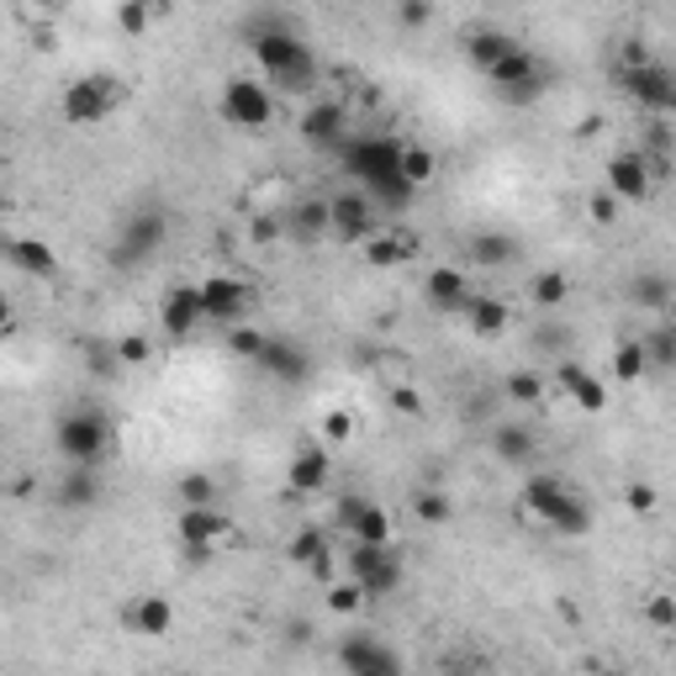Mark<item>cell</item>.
I'll return each instance as SVG.
<instances>
[{"mask_svg": "<svg viewBox=\"0 0 676 676\" xmlns=\"http://www.w3.org/2000/svg\"><path fill=\"white\" fill-rule=\"evenodd\" d=\"M402 148L408 144H397L386 133H354L339 144V170L359 180V191L381 211H408L417 185H408V175H402Z\"/></svg>", "mask_w": 676, "mask_h": 676, "instance_id": "obj_1", "label": "cell"}, {"mask_svg": "<svg viewBox=\"0 0 676 676\" xmlns=\"http://www.w3.org/2000/svg\"><path fill=\"white\" fill-rule=\"evenodd\" d=\"M249 48H254V64L265 69L270 85L312 90V80H318V54H312V43H301L296 22L280 16V11H260V16L249 22Z\"/></svg>", "mask_w": 676, "mask_h": 676, "instance_id": "obj_2", "label": "cell"}, {"mask_svg": "<svg viewBox=\"0 0 676 676\" xmlns=\"http://www.w3.org/2000/svg\"><path fill=\"white\" fill-rule=\"evenodd\" d=\"M54 444H59V455L69 460V466H90V471H101V460L112 455V423H106V412L75 408V412H64L59 423H54Z\"/></svg>", "mask_w": 676, "mask_h": 676, "instance_id": "obj_3", "label": "cell"}, {"mask_svg": "<svg viewBox=\"0 0 676 676\" xmlns=\"http://www.w3.org/2000/svg\"><path fill=\"white\" fill-rule=\"evenodd\" d=\"M217 112H222V122H233V127H243V133H265L270 122H275V95H270L265 80L233 75V80H222Z\"/></svg>", "mask_w": 676, "mask_h": 676, "instance_id": "obj_4", "label": "cell"}, {"mask_svg": "<svg viewBox=\"0 0 676 676\" xmlns=\"http://www.w3.org/2000/svg\"><path fill=\"white\" fill-rule=\"evenodd\" d=\"M117 101H122V80H117V75H80V80H69V85H64L59 112H64V122L90 127V122L112 117V112H117Z\"/></svg>", "mask_w": 676, "mask_h": 676, "instance_id": "obj_5", "label": "cell"}, {"mask_svg": "<svg viewBox=\"0 0 676 676\" xmlns=\"http://www.w3.org/2000/svg\"><path fill=\"white\" fill-rule=\"evenodd\" d=\"M350 576L365 597H391L402 592V560L391 545H350Z\"/></svg>", "mask_w": 676, "mask_h": 676, "instance_id": "obj_6", "label": "cell"}, {"mask_svg": "<svg viewBox=\"0 0 676 676\" xmlns=\"http://www.w3.org/2000/svg\"><path fill=\"white\" fill-rule=\"evenodd\" d=\"M164 233H170V217H164V211H153V206H148V211H127L112 260H117V265H148V260L159 254Z\"/></svg>", "mask_w": 676, "mask_h": 676, "instance_id": "obj_7", "label": "cell"}, {"mask_svg": "<svg viewBox=\"0 0 676 676\" xmlns=\"http://www.w3.org/2000/svg\"><path fill=\"white\" fill-rule=\"evenodd\" d=\"M618 80H623V95H629L634 106H645L655 117H676V75L666 64L629 69V75H618Z\"/></svg>", "mask_w": 676, "mask_h": 676, "instance_id": "obj_8", "label": "cell"}, {"mask_svg": "<svg viewBox=\"0 0 676 676\" xmlns=\"http://www.w3.org/2000/svg\"><path fill=\"white\" fill-rule=\"evenodd\" d=\"M339 666L344 676H402V655L376 634H350L339 645Z\"/></svg>", "mask_w": 676, "mask_h": 676, "instance_id": "obj_9", "label": "cell"}, {"mask_svg": "<svg viewBox=\"0 0 676 676\" xmlns=\"http://www.w3.org/2000/svg\"><path fill=\"white\" fill-rule=\"evenodd\" d=\"M222 534H228V518H222V507H180L175 539H180V550H185L191 560H206V555H211Z\"/></svg>", "mask_w": 676, "mask_h": 676, "instance_id": "obj_10", "label": "cell"}, {"mask_svg": "<svg viewBox=\"0 0 676 676\" xmlns=\"http://www.w3.org/2000/svg\"><path fill=\"white\" fill-rule=\"evenodd\" d=\"M486 80H492V85H497L507 101H534V95L545 90V64H539L529 48L518 43V48H513V54H507V59H502L497 69L486 75Z\"/></svg>", "mask_w": 676, "mask_h": 676, "instance_id": "obj_11", "label": "cell"}, {"mask_svg": "<svg viewBox=\"0 0 676 676\" xmlns=\"http://www.w3.org/2000/svg\"><path fill=\"white\" fill-rule=\"evenodd\" d=\"M576 502H582V497H576L560 476H529V486H524V513H529V518H539L550 534H555V524L571 513V507H576Z\"/></svg>", "mask_w": 676, "mask_h": 676, "instance_id": "obj_12", "label": "cell"}, {"mask_svg": "<svg viewBox=\"0 0 676 676\" xmlns=\"http://www.w3.org/2000/svg\"><path fill=\"white\" fill-rule=\"evenodd\" d=\"M333 233L350 238V243H370V238L381 233V206L370 202L365 191L333 196Z\"/></svg>", "mask_w": 676, "mask_h": 676, "instance_id": "obj_13", "label": "cell"}, {"mask_svg": "<svg viewBox=\"0 0 676 676\" xmlns=\"http://www.w3.org/2000/svg\"><path fill=\"white\" fill-rule=\"evenodd\" d=\"M159 323L170 339H191L196 328L206 323V307H202V286H170L164 301H159Z\"/></svg>", "mask_w": 676, "mask_h": 676, "instance_id": "obj_14", "label": "cell"}, {"mask_svg": "<svg viewBox=\"0 0 676 676\" xmlns=\"http://www.w3.org/2000/svg\"><path fill=\"white\" fill-rule=\"evenodd\" d=\"M249 286L238 275H206L202 280V307H206V323H238L243 307H249Z\"/></svg>", "mask_w": 676, "mask_h": 676, "instance_id": "obj_15", "label": "cell"}, {"mask_svg": "<svg viewBox=\"0 0 676 676\" xmlns=\"http://www.w3.org/2000/svg\"><path fill=\"white\" fill-rule=\"evenodd\" d=\"M122 623H127L133 634H144V640H164V634L175 629V603H170V597H159V592H144V597H133V603H127Z\"/></svg>", "mask_w": 676, "mask_h": 676, "instance_id": "obj_16", "label": "cell"}, {"mask_svg": "<svg viewBox=\"0 0 676 676\" xmlns=\"http://www.w3.org/2000/svg\"><path fill=\"white\" fill-rule=\"evenodd\" d=\"M423 296L439 307V312H466L476 301L471 291V275L466 270H455V265H434L428 270V280H423Z\"/></svg>", "mask_w": 676, "mask_h": 676, "instance_id": "obj_17", "label": "cell"}, {"mask_svg": "<svg viewBox=\"0 0 676 676\" xmlns=\"http://www.w3.org/2000/svg\"><path fill=\"white\" fill-rule=\"evenodd\" d=\"M301 138L312 148H333V153H339V144L350 138V112H344L339 101H318V106L301 117Z\"/></svg>", "mask_w": 676, "mask_h": 676, "instance_id": "obj_18", "label": "cell"}, {"mask_svg": "<svg viewBox=\"0 0 676 676\" xmlns=\"http://www.w3.org/2000/svg\"><path fill=\"white\" fill-rule=\"evenodd\" d=\"M260 370H265L270 381L296 386V381H307V376H312V359H307V350H301V344H291V339H270L265 354H260Z\"/></svg>", "mask_w": 676, "mask_h": 676, "instance_id": "obj_19", "label": "cell"}, {"mask_svg": "<svg viewBox=\"0 0 676 676\" xmlns=\"http://www.w3.org/2000/svg\"><path fill=\"white\" fill-rule=\"evenodd\" d=\"M650 185H655V180H650L640 148H634V153H614V159H608V191H614L618 202H645Z\"/></svg>", "mask_w": 676, "mask_h": 676, "instance_id": "obj_20", "label": "cell"}, {"mask_svg": "<svg viewBox=\"0 0 676 676\" xmlns=\"http://www.w3.org/2000/svg\"><path fill=\"white\" fill-rule=\"evenodd\" d=\"M328 476H333V460H328L323 444H307V449H296L291 455V471H286V481H291L296 497H312V492H323Z\"/></svg>", "mask_w": 676, "mask_h": 676, "instance_id": "obj_21", "label": "cell"}, {"mask_svg": "<svg viewBox=\"0 0 676 676\" xmlns=\"http://www.w3.org/2000/svg\"><path fill=\"white\" fill-rule=\"evenodd\" d=\"M555 386H560V391H565V397H571V402H576L582 412H603V408H608V386L597 381L587 365H560V370H555Z\"/></svg>", "mask_w": 676, "mask_h": 676, "instance_id": "obj_22", "label": "cell"}, {"mask_svg": "<svg viewBox=\"0 0 676 676\" xmlns=\"http://www.w3.org/2000/svg\"><path fill=\"white\" fill-rule=\"evenodd\" d=\"M5 260L22 270V275H37V280H48V275L59 270V254H54L43 238H11V243H5Z\"/></svg>", "mask_w": 676, "mask_h": 676, "instance_id": "obj_23", "label": "cell"}, {"mask_svg": "<svg viewBox=\"0 0 676 676\" xmlns=\"http://www.w3.org/2000/svg\"><path fill=\"white\" fill-rule=\"evenodd\" d=\"M59 507H69V513H80V507H95L101 502V481H95V471L90 466H69V471L59 476Z\"/></svg>", "mask_w": 676, "mask_h": 676, "instance_id": "obj_24", "label": "cell"}, {"mask_svg": "<svg viewBox=\"0 0 676 676\" xmlns=\"http://www.w3.org/2000/svg\"><path fill=\"white\" fill-rule=\"evenodd\" d=\"M513 48H518V37H507V32H497V27H481V32H471V37H466V54H471V64H476V69H486V75H492V69H497Z\"/></svg>", "mask_w": 676, "mask_h": 676, "instance_id": "obj_25", "label": "cell"}, {"mask_svg": "<svg viewBox=\"0 0 676 676\" xmlns=\"http://www.w3.org/2000/svg\"><path fill=\"white\" fill-rule=\"evenodd\" d=\"M466 323H471L476 339H497V333H507L513 312H507V301H502V296H476L471 307H466Z\"/></svg>", "mask_w": 676, "mask_h": 676, "instance_id": "obj_26", "label": "cell"}, {"mask_svg": "<svg viewBox=\"0 0 676 676\" xmlns=\"http://www.w3.org/2000/svg\"><path fill=\"white\" fill-rule=\"evenodd\" d=\"M492 449H497V460H507V466H529L534 460L529 423H497L492 428Z\"/></svg>", "mask_w": 676, "mask_h": 676, "instance_id": "obj_27", "label": "cell"}, {"mask_svg": "<svg viewBox=\"0 0 676 676\" xmlns=\"http://www.w3.org/2000/svg\"><path fill=\"white\" fill-rule=\"evenodd\" d=\"M291 233L296 238H323V233H333V202H318V196L296 202L291 206Z\"/></svg>", "mask_w": 676, "mask_h": 676, "instance_id": "obj_28", "label": "cell"}, {"mask_svg": "<svg viewBox=\"0 0 676 676\" xmlns=\"http://www.w3.org/2000/svg\"><path fill=\"white\" fill-rule=\"evenodd\" d=\"M672 296H676V280L661 275V270H645V275L629 280V301H634V307H650V312H655V307H672Z\"/></svg>", "mask_w": 676, "mask_h": 676, "instance_id": "obj_29", "label": "cell"}, {"mask_svg": "<svg viewBox=\"0 0 676 676\" xmlns=\"http://www.w3.org/2000/svg\"><path fill=\"white\" fill-rule=\"evenodd\" d=\"M417 254V243H412V233H376L370 243H365V265H402V260H412Z\"/></svg>", "mask_w": 676, "mask_h": 676, "instance_id": "obj_30", "label": "cell"}, {"mask_svg": "<svg viewBox=\"0 0 676 676\" xmlns=\"http://www.w3.org/2000/svg\"><path fill=\"white\" fill-rule=\"evenodd\" d=\"M350 545H391V513L376 507V502H365L350 529Z\"/></svg>", "mask_w": 676, "mask_h": 676, "instance_id": "obj_31", "label": "cell"}, {"mask_svg": "<svg viewBox=\"0 0 676 676\" xmlns=\"http://www.w3.org/2000/svg\"><path fill=\"white\" fill-rule=\"evenodd\" d=\"M286 555H291V565H323V560H333V545H328L323 529H296L291 545H286Z\"/></svg>", "mask_w": 676, "mask_h": 676, "instance_id": "obj_32", "label": "cell"}, {"mask_svg": "<svg viewBox=\"0 0 676 676\" xmlns=\"http://www.w3.org/2000/svg\"><path fill=\"white\" fill-rule=\"evenodd\" d=\"M650 376V354H645V339H623L614 350V381H645Z\"/></svg>", "mask_w": 676, "mask_h": 676, "instance_id": "obj_33", "label": "cell"}, {"mask_svg": "<svg viewBox=\"0 0 676 676\" xmlns=\"http://www.w3.org/2000/svg\"><path fill=\"white\" fill-rule=\"evenodd\" d=\"M513 254H518V243H513L507 233H476L471 238V260H476V265H486V270L507 265Z\"/></svg>", "mask_w": 676, "mask_h": 676, "instance_id": "obj_34", "label": "cell"}, {"mask_svg": "<svg viewBox=\"0 0 676 676\" xmlns=\"http://www.w3.org/2000/svg\"><path fill=\"white\" fill-rule=\"evenodd\" d=\"M175 497H180V507H217V481L206 471H191L175 481Z\"/></svg>", "mask_w": 676, "mask_h": 676, "instance_id": "obj_35", "label": "cell"}, {"mask_svg": "<svg viewBox=\"0 0 676 676\" xmlns=\"http://www.w3.org/2000/svg\"><path fill=\"white\" fill-rule=\"evenodd\" d=\"M434 170H439V159H434V148H417V144H408L402 148V175H408V185H428L434 180Z\"/></svg>", "mask_w": 676, "mask_h": 676, "instance_id": "obj_36", "label": "cell"}, {"mask_svg": "<svg viewBox=\"0 0 676 676\" xmlns=\"http://www.w3.org/2000/svg\"><path fill=\"white\" fill-rule=\"evenodd\" d=\"M645 354L655 370H676V328L661 323L655 333H645Z\"/></svg>", "mask_w": 676, "mask_h": 676, "instance_id": "obj_37", "label": "cell"}, {"mask_svg": "<svg viewBox=\"0 0 676 676\" xmlns=\"http://www.w3.org/2000/svg\"><path fill=\"white\" fill-rule=\"evenodd\" d=\"M529 296L539 301V307H560V301L571 296V280H565L560 270H539V275H534V286H529Z\"/></svg>", "mask_w": 676, "mask_h": 676, "instance_id": "obj_38", "label": "cell"}, {"mask_svg": "<svg viewBox=\"0 0 676 676\" xmlns=\"http://www.w3.org/2000/svg\"><path fill=\"white\" fill-rule=\"evenodd\" d=\"M645 623L661 634H676V592H650L645 597Z\"/></svg>", "mask_w": 676, "mask_h": 676, "instance_id": "obj_39", "label": "cell"}, {"mask_svg": "<svg viewBox=\"0 0 676 676\" xmlns=\"http://www.w3.org/2000/svg\"><path fill=\"white\" fill-rule=\"evenodd\" d=\"M545 391H550V376H539V370H513V376H507V397H513V402H524V408H529V402H539Z\"/></svg>", "mask_w": 676, "mask_h": 676, "instance_id": "obj_40", "label": "cell"}, {"mask_svg": "<svg viewBox=\"0 0 676 676\" xmlns=\"http://www.w3.org/2000/svg\"><path fill=\"white\" fill-rule=\"evenodd\" d=\"M265 333H260V328H233V333H228V350L238 354V359H254V365H260V354H265Z\"/></svg>", "mask_w": 676, "mask_h": 676, "instance_id": "obj_41", "label": "cell"}, {"mask_svg": "<svg viewBox=\"0 0 676 676\" xmlns=\"http://www.w3.org/2000/svg\"><path fill=\"white\" fill-rule=\"evenodd\" d=\"M412 513H417L423 524H449V497H444V492H417V497H412Z\"/></svg>", "mask_w": 676, "mask_h": 676, "instance_id": "obj_42", "label": "cell"}, {"mask_svg": "<svg viewBox=\"0 0 676 676\" xmlns=\"http://www.w3.org/2000/svg\"><path fill=\"white\" fill-rule=\"evenodd\" d=\"M555 534H560V539H582V534H592V507H587V502H576V507H571V513L555 524Z\"/></svg>", "mask_w": 676, "mask_h": 676, "instance_id": "obj_43", "label": "cell"}, {"mask_svg": "<svg viewBox=\"0 0 676 676\" xmlns=\"http://www.w3.org/2000/svg\"><path fill=\"white\" fill-rule=\"evenodd\" d=\"M359 603H365V592L354 587V582H333V587H328V608H333V614H354Z\"/></svg>", "mask_w": 676, "mask_h": 676, "instance_id": "obj_44", "label": "cell"}, {"mask_svg": "<svg viewBox=\"0 0 676 676\" xmlns=\"http://www.w3.org/2000/svg\"><path fill=\"white\" fill-rule=\"evenodd\" d=\"M645 64H655V59H650V48L640 37H629V43L618 48V69H623V75H629V69H645Z\"/></svg>", "mask_w": 676, "mask_h": 676, "instance_id": "obj_45", "label": "cell"}, {"mask_svg": "<svg viewBox=\"0 0 676 676\" xmlns=\"http://www.w3.org/2000/svg\"><path fill=\"white\" fill-rule=\"evenodd\" d=\"M365 502H370V497H359V492H344V497H339L333 518H339V529H344V534L354 529V518H359V507H365Z\"/></svg>", "mask_w": 676, "mask_h": 676, "instance_id": "obj_46", "label": "cell"}, {"mask_svg": "<svg viewBox=\"0 0 676 676\" xmlns=\"http://www.w3.org/2000/svg\"><path fill=\"white\" fill-rule=\"evenodd\" d=\"M350 434H354V417H350V412H328V417H323V439L328 444H344Z\"/></svg>", "mask_w": 676, "mask_h": 676, "instance_id": "obj_47", "label": "cell"}, {"mask_svg": "<svg viewBox=\"0 0 676 676\" xmlns=\"http://www.w3.org/2000/svg\"><path fill=\"white\" fill-rule=\"evenodd\" d=\"M148 350H153V344H148L144 333H133V339H122V344H117V359H122V365H144Z\"/></svg>", "mask_w": 676, "mask_h": 676, "instance_id": "obj_48", "label": "cell"}, {"mask_svg": "<svg viewBox=\"0 0 676 676\" xmlns=\"http://www.w3.org/2000/svg\"><path fill=\"white\" fill-rule=\"evenodd\" d=\"M592 217H597L603 228H614L618 222V196L614 191H597V196H592Z\"/></svg>", "mask_w": 676, "mask_h": 676, "instance_id": "obj_49", "label": "cell"}, {"mask_svg": "<svg viewBox=\"0 0 676 676\" xmlns=\"http://www.w3.org/2000/svg\"><path fill=\"white\" fill-rule=\"evenodd\" d=\"M391 408L402 412V417H423V397H417L412 386H397V391H391Z\"/></svg>", "mask_w": 676, "mask_h": 676, "instance_id": "obj_50", "label": "cell"}, {"mask_svg": "<svg viewBox=\"0 0 676 676\" xmlns=\"http://www.w3.org/2000/svg\"><path fill=\"white\" fill-rule=\"evenodd\" d=\"M623 502H629L634 513H655V486H645V481H629V492H623Z\"/></svg>", "mask_w": 676, "mask_h": 676, "instance_id": "obj_51", "label": "cell"}, {"mask_svg": "<svg viewBox=\"0 0 676 676\" xmlns=\"http://www.w3.org/2000/svg\"><path fill=\"white\" fill-rule=\"evenodd\" d=\"M148 22H153V11H148V5H122V11H117V27L122 32H144Z\"/></svg>", "mask_w": 676, "mask_h": 676, "instance_id": "obj_52", "label": "cell"}, {"mask_svg": "<svg viewBox=\"0 0 676 676\" xmlns=\"http://www.w3.org/2000/svg\"><path fill=\"white\" fill-rule=\"evenodd\" d=\"M397 16H402L408 27H423V22H434V5H423V0H408V5H402Z\"/></svg>", "mask_w": 676, "mask_h": 676, "instance_id": "obj_53", "label": "cell"}, {"mask_svg": "<svg viewBox=\"0 0 676 676\" xmlns=\"http://www.w3.org/2000/svg\"><path fill=\"white\" fill-rule=\"evenodd\" d=\"M666 323H672V328H676V296H672V307H666Z\"/></svg>", "mask_w": 676, "mask_h": 676, "instance_id": "obj_54", "label": "cell"}, {"mask_svg": "<svg viewBox=\"0 0 676 676\" xmlns=\"http://www.w3.org/2000/svg\"><path fill=\"white\" fill-rule=\"evenodd\" d=\"M164 676H185V672H164Z\"/></svg>", "mask_w": 676, "mask_h": 676, "instance_id": "obj_55", "label": "cell"}]
</instances>
